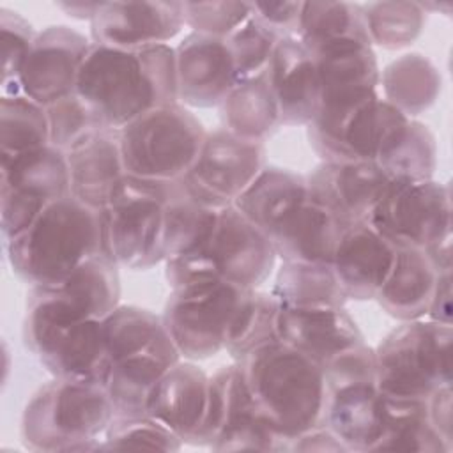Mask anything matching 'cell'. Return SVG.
<instances>
[{"label":"cell","instance_id":"8d00e7d4","mask_svg":"<svg viewBox=\"0 0 453 453\" xmlns=\"http://www.w3.org/2000/svg\"><path fill=\"white\" fill-rule=\"evenodd\" d=\"M375 163L391 180H430L437 166L435 136L426 124L409 119L386 142Z\"/></svg>","mask_w":453,"mask_h":453},{"label":"cell","instance_id":"bcb514c9","mask_svg":"<svg viewBox=\"0 0 453 453\" xmlns=\"http://www.w3.org/2000/svg\"><path fill=\"white\" fill-rule=\"evenodd\" d=\"M37 32L16 11L0 9V41H2V96L21 94L18 85L19 71L34 44Z\"/></svg>","mask_w":453,"mask_h":453},{"label":"cell","instance_id":"f35d334b","mask_svg":"<svg viewBox=\"0 0 453 453\" xmlns=\"http://www.w3.org/2000/svg\"><path fill=\"white\" fill-rule=\"evenodd\" d=\"M278 310L280 304L271 292L248 290L230 322L223 350L234 361H241L250 352L278 342Z\"/></svg>","mask_w":453,"mask_h":453},{"label":"cell","instance_id":"5bb4252c","mask_svg":"<svg viewBox=\"0 0 453 453\" xmlns=\"http://www.w3.org/2000/svg\"><path fill=\"white\" fill-rule=\"evenodd\" d=\"M368 223L395 250H423L451 232L449 188L434 179L389 180Z\"/></svg>","mask_w":453,"mask_h":453},{"label":"cell","instance_id":"3957f363","mask_svg":"<svg viewBox=\"0 0 453 453\" xmlns=\"http://www.w3.org/2000/svg\"><path fill=\"white\" fill-rule=\"evenodd\" d=\"M5 250L12 273L28 287L57 285L85 260L103 255L99 211L71 195L58 198Z\"/></svg>","mask_w":453,"mask_h":453},{"label":"cell","instance_id":"f546056e","mask_svg":"<svg viewBox=\"0 0 453 453\" xmlns=\"http://www.w3.org/2000/svg\"><path fill=\"white\" fill-rule=\"evenodd\" d=\"M308 196L304 175L281 166L265 165L232 205L269 237V234L294 209L308 200Z\"/></svg>","mask_w":453,"mask_h":453},{"label":"cell","instance_id":"60d3db41","mask_svg":"<svg viewBox=\"0 0 453 453\" xmlns=\"http://www.w3.org/2000/svg\"><path fill=\"white\" fill-rule=\"evenodd\" d=\"M0 145L2 156H12L50 145L46 106L35 103L25 94L2 96Z\"/></svg>","mask_w":453,"mask_h":453},{"label":"cell","instance_id":"f5cc1de1","mask_svg":"<svg viewBox=\"0 0 453 453\" xmlns=\"http://www.w3.org/2000/svg\"><path fill=\"white\" fill-rule=\"evenodd\" d=\"M426 317L428 320L451 326V273L437 274Z\"/></svg>","mask_w":453,"mask_h":453},{"label":"cell","instance_id":"5b68a950","mask_svg":"<svg viewBox=\"0 0 453 453\" xmlns=\"http://www.w3.org/2000/svg\"><path fill=\"white\" fill-rule=\"evenodd\" d=\"M276 251L269 237L248 221L234 205L219 211L216 226L202 248L165 262V276L172 288L226 281L257 290L271 274Z\"/></svg>","mask_w":453,"mask_h":453},{"label":"cell","instance_id":"ab89813d","mask_svg":"<svg viewBox=\"0 0 453 453\" xmlns=\"http://www.w3.org/2000/svg\"><path fill=\"white\" fill-rule=\"evenodd\" d=\"M101 329L111 363L170 336L161 317L147 308L131 304H119L101 320Z\"/></svg>","mask_w":453,"mask_h":453},{"label":"cell","instance_id":"8fae6325","mask_svg":"<svg viewBox=\"0 0 453 453\" xmlns=\"http://www.w3.org/2000/svg\"><path fill=\"white\" fill-rule=\"evenodd\" d=\"M71 195L65 152L53 145L2 156L0 226L4 241L27 230L51 202Z\"/></svg>","mask_w":453,"mask_h":453},{"label":"cell","instance_id":"7c38bea8","mask_svg":"<svg viewBox=\"0 0 453 453\" xmlns=\"http://www.w3.org/2000/svg\"><path fill=\"white\" fill-rule=\"evenodd\" d=\"M193 446L214 451H287L288 441L255 414L237 361L209 375L207 411Z\"/></svg>","mask_w":453,"mask_h":453},{"label":"cell","instance_id":"db71d44e","mask_svg":"<svg viewBox=\"0 0 453 453\" xmlns=\"http://www.w3.org/2000/svg\"><path fill=\"white\" fill-rule=\"evenodd\" d=\"M451 239L453 232H446L444 235L432 241L426 248L421 251L425 253L426 260L434 267L435 274H446L453 269V255H451Z\"/></svg>","mask_w":453,"mask_h":453},{"label":"cell","instance_id":"8992f818","mask_svg":"<svg viewBox=\"0 0 453 453\" xmlns=\"http://www.w3.org/2000/svg\"><path fill=\"white\" fill-rule=\"evenodd\" d=\"M453 329L434 320H409L375 349L377 388L388 396L419 398L451 384Z\"/></svg>","mask_w":453,"mask_h":453},{"label":"cell","instance_id":"7bdbcfd3","mask_svg":"<svg viewBox=\"0 0 453 453\" xmlns=\"http://www.w3.org/2000/svg\"><path fill=\"white\" fill-rule=\"evenodd\" d=\"M280 39L253 16L232 32L225 41L232 55L237 81L265 73Z\"/></svg>","mask_w":453,"mask_h":453},{"label":"cell","instance_id":"4316f807","mask_svg":"<svg viewBox=\"0 0 453 453\" xmlns=\"http://www.w3.org/2000/svg\"><path fill=\"white\" fill-rule=\"evenodd\" d=\"M384 395L375 382L336 388L326 393L322 425L347 451H372L382 430Z\"/></svg>","mask_w":453,"mask_h":453},{"label":"cell","instance_id":"6da1fadb","mask_svg":"<svg viewBox=\"0 0 453 453\" xmlns=\"http://www.w3.org/2000/svg\"><path fill=\"white\" fill-rule=\"evenodd\" d=\"M76 94L104 127L120 131L152 108L179 103L175 50L170 44L120 50L92 42Z\"/></svg>","mask_w":453,"mask_h":453},{"label":"cell","instance_id":"4dcf8cb0","mask_svg":"<svg viewBox=\"0 0 453 453\" xmlns=\"http://www.w3.org/2000/svg\"><path fill=\"white\" fill-rule=\"evenodd\" d=\"M219 211L200 202L186 186L184 177L166 180L163 203L165 262L202 248L216 226Z\"/></svg>","mask_w":453,"mask_h":453},{"label":"cell","instance_id":"9c48e42d","mask_svg":"<svg viewBox=\"0 0 453 453\" xmlns=\"http://www.w3.org/2000/svg\"><path fill=\"white\" fill-rule=\"evenodd\" d=\"M407 120L377 90H370L319 103L306 127L310 145L322 161H375Z\"/></svg>","mask_w":453,"mask_h":453},{"label":"cell","instance_id":"e0dca14e","mask_svg":"<svg viewBox=\"0 0 453 453\" xmlns=\"http://www.w3.org/2000/svg\"><path fill=\"white\" fill-rule=\"evenodd\" d=\"M92 41L67 25L37 32L19 71L21 94L50 106L76 92L78 74Z\"/></svg>","mask_w":453,"mask_h":453},{"label":"cell","instance_id":"11a10c76","mask_svg":"<svg viewBox=\"0 0 453 453\" xmlns=\"http://www.w3.org/2000/svg\"><path fill=\"white\" fill-rule=\"evenodd\" d=\"M99 4L101 2H57V7L60 11H64L69 18L87 19L90 23V19L94 18Z\"/></svg>","mask_w":453,"mask_h":453},{"label":"cell","instance_id":"7402d4cb","mask_svg":"<svg viewBox=\"0 0 453 453\" xmlns=\"http://www.w3.org/2000/svg\"><path fill=\"white\" fill-rule=\"evenodd\" d=\"M396 250L368 221L343 228L331 267L347 299H375L388 278Z\"/></svg>","mask_w":453,"mask_h":453},{"label":"cell","instance_id":"52a82bcc","mask_svg":"<svg viewBox=\"0 0 453 453\" xmlns=\"http://www.w3.org/2000/svg\"><path fill=\"white\" fill-rule=\"evenodd\" d=\"M166 180L124 175L99 211L101 248L119 269H150L165 262L163 203Z\"/></svg>","mask_w":453,"mask_h":453},{"label":"cell","instance_id":"836d02e7","mask_svg":"<svg viewBox=\"0 0 453 453\" xmlns=\"http://www.w3.org/2000/svg\"><path fill=\"white\" fill-rule=\"evenodd\" d=\"M382 99L412 119L428 110L441 92V74L423 53L411 51L391 60L379 74Z\"/></svg>","mask_w":453,"mask_h":453},{"label":"cell","instance_id":"74e56055","mask_svg":"<svg viewBox=\"0 0 453 453\" xmlns=\"http://www.w3.org/2000/svg\"><path fill=\"white\" fill-rule=\"evenodd\" d=\"M297 39L310 51L336 41L372 44L363 5L352 2H303Z\"/></svg>","mask_w":453,"mask_h":453},{"label":"cell","instance_id":"ee69618b","mask_svg":"<svg viewBox=\"0 0 453 453\" xmlns=\"http://www.w3.org/2000/svg\"><path fill=\"white\" fill-rule=\"evenodd\" d=\"M182 441L168 426L150 416L142 418H113L104 430L103 449H129L147 448L177 451Z\"/></svg>","mask_w":453,"mask_h":453},{"label":"cell","instance_id":"603a6c76","mask_svg":"<svg viewBox=\"0 0 453 453\" xmlns=\"http://www.w3.org/2000/svg\"><path fill=\"white\" fill-rule=\"evenodd\" d=\"M209 398V375L189 359L172 365L154 386L147 412L168 426L184 444H191L203 423Z\"/></svg>","mask_w":453,"mask_h":453},{"label":"cell","instance_id":"44dd1931","mask_svg":"<svg viewBox=\"0 0 453 453\" xmlns=\"http://www.w3.org/2000/svg\"><path fill=\"white\" fill-rule=\"evenodd\" d=\"M281 126H308L317 113L320 87L311 51L297 37L278 41L265 69Z\"/></svg>","mask_w":453,"mask_h":453},{"label":"cell","instance_id":"d6986e66","mask_svg":"<svg viewBox=\"0 0 453 453\" xmlns=\"http://www.w3.org/2000/svg\"><path fill=\"white\" fill-rule=\"evenodd\" d=\"M304 177L310 198L343 226L366 223L391 180L375 161H322Z\"/></svg>","mask_w":453,"mask_h":453},{"label":"cell","instance_id":"cb8c5ba5","mask_svg":"<svg viewBox=\"0 0 453 453\" xmlns=\"http://www.w3.org/2000/svg\"><path fill=\"white\" fill-rule=\"evenodd\" d=\"M276 331L280 342L306 354L320 366L338 352L365 342L359 326L345 306L313 310L280 306Z\"/></svg>","mask_w":453,"mask_h":453},{"label":"cell","instance_id":"7a4b0ae2","mask_svg":"<svg viewBox=\"0 0 453 453\" xmlns=\"http://www.w3.org/2000/svg\"><path fill=\"white\" fill-rule=\"evenodd\" d=\"M258 419L283 439L322 425V368L283 342L264 345L237 361Z\"/></svg>","mask_w":453,"mask_h":453},{"label":"cell","instance_id":"b9f144b4","mask_svg":"<svg viewBox=\"0 0 453 453\" xmlns=\"http://www.w3.org/2000/svg\"><path fill=\"white\" fill-rule=\"evenodd\" d=\"M363 12L372 46L389 51L411 46L426 23L419 2H372L363 5Z\"/></svg>","mask_w":453,"mask_h":453},{"label":"cell","instance_id":"ba28073f","mask_svg":"<svg viewBox=\"0 0 453 453\" xmlns=\"http://www.w3.org/2000/svg\"><path fill=\"white\" fill-rule=\"evenodd\" d=\"M119 133L126 173L150 180L184 177L205 138L198 117L180 103L152 108Z\"/></svg>","mask_w":453,"mask_h":453},{"label":"cell","instance_id":"d590c367","mask_svg":"<svg viewBox=\"0 0 453 453\" xmlns=\"http://www.w3.org/2000/svg\"><path fill=\"white\" fill-rule=\"evenodd\" d=\"M271 294L281 308H342L347 296L326 262H281Z\"/></svg>","mask_w":453,"mask_h":453},{"label":"cell","instance_id":"9a60e30c","mask_svg":"<svg viewBox=\"0 0 453 453\" xmlns=\"http://www.w3.org/2000/svg\"><path fill=\"white\" fill-rule=\"evenodd\" d=\"M265 163L264 143L242 140L219 127L205 133L184 182L200 202L214 209H225L255 180Z\"/></svg>","mask_w":453,"mask_h":453},{"label":"cell","instance_id":"c3c4849f","mask_svg":"<svg viewBox=\"0 0 453 453\" xmlns=\"http://www.w3.org/2000/svg\"><path fill=\"white\" fill-rule=\"evenodd\" d=\"M326 393L349 384L375 382L377 384V363L375 349L365 342L345 349L327 359L322 366Z\"/></svg>","mask_w":453,"mask_h":453},{"label":"cell","instance_id":"83f0119b","mask_svg":"<svg viewBox=\"0 0 453 453\" xmlns=\"http://www.w3.org/2000/svg\"><path fill=\"white\" fill-rule=\"evenodd\" d=\"M343 225L310 196L271 234L269 241L281 262L331 264Z\"/></svg>","mask_w":453,"mask_h":453},{"label":"cell","instance_id":"d6a6232c","mask_svg":"<svg viewBox=\"0 0 453 453\" xmlns=\"http://www.w3.org/2000/svg\"><path fill=\"white\" fill-rule=\"evenodd\" d=\"M219 115L226 131L250 142L264 143L281 127L265 73L237 81L219 104Z\"/></svg>","mask_w":453,"mask_h":453},{"label":"cell","instance_id":"30bf717a","mask_svg":"<svg viewBox=\"0 0 453 453\" xmlns=\"http://www.w3.org/2000/svg\"><path fill=\"white\" fill-rule=\"evenodd\" d=\"M248 290L226 281L172 288L161 319L180 357L198 361L223 350L230 322Z\"/></svg>","mask_w":453,"mask_h":453},{"label":"cell","instance_id":"4fadbf2b","mask_svg":"<svg viewBox=\"0 0 453 453\" xmlns=\"http://www.w3.org/2000/svg\"><path fill=\"white\" fill-rule=\"evenodd\" d=\"M119 267L104 255H96L51 287H30L23 327L103 320L120 303Z\"/></svg>","mask_w":453,"mask_h":453},{"label":"cell","instance_id":"681fc988","mask_svg":"<svg viewBox=\"0 0 453 453\" xmlns=\"http://www.w3.org/2000/svg\"><path fill=\"white\" fill-rule=\"evenodd\" d=\"M303 2H251V16L278 37H297Z\"/></svg>","mask_w":453,"mask_h":453},{"label":"cell","instance_id":"7dc6e473","mask_svg":"<svg viewBox=\"0 0 453 453\" xmlns=\"http://www.w3.org/2000/svg\"><path fill=\"white\" fill-rule=\"evenodd\" d=\"M251 16V2H184V23L196 34L226 39Z\"/></svg>","mask_w":453,"mask_h":453},{"label":"cell","instance_id":"1f68e13d","mask_svg":"<svg viewBox=\"0 0 453 453\" xmlns=\"http://www.w3.org/2000/svg\"><path fill=\"white\" fill-rule=\"evenodd\" d=\"M435 278L437 274L421 250H396L391 271L375 299L388 315L400 322L423 319Z\"/></svg>","mask_w":453,"mask_h":453},{"label":"cell","instance_id":"f907efd6","mask_svg":"<svg viewBox=\"0 0 453 453\" xmlns=\"http://www.w3.org/2000/svg\"><path fill=\"white\" fill-rule=\"evenodd\" d=\"M428 409V419L435 432L441 435V439L446 442L448 448L453 446V432H451V384L439 388L434 391L426 400Z\"/></svg>","mask_w":453,"mask_h":453},{"label":"cell","instance_id":"e575fe53","mask_svg":"<svg viewBox=\"0 0 453 453\" xmlns=\"http://www.w3.org/2000/svg\"><path fill=\"white\" fill-rule=\"evenodd\" d=\"M372 451L448 453L451 448L432 426L426 400L384 395L382 430Z\"/></svg>","mask_w":453,"mask_h":453},{"label":"cell","instance_id":"816d5d0a","mask_svg":"<svg viewBox=\"0 0 453 453\" xmlns=\"http://www.w3.org/2000/svg\"><path fill=\"white\" fill-rule=\"evenodd\" d=\"M287 451H347V448L326 425H319L288 439Z\"/></svg>","mask_w":453,"mask_h":453},{"label":"cell","instance_id":"d4e9b609","mask_svg":"<svg viewBox=\"0 0 453 453\" xmlns=\"http://www.w3.org/2000/svg\"><path fill=\"white\" fill-rule=\"evenodd\" d=\"M71 196L101 211L126 175L119 129L101 127L65 152Z\"/></svg>","mask_w":453,"mask_h":453},{"label":"cell","instance_id":"ac0fdd59","mask_svg":"<svg viewBox=\"0 0 453 453\" xmlns=\"http://www.w3.org/2000/svg\"><path fill=\"white\" fill-rule=\"evenodd\" d=\"M184 25V2H101L90 19V37L96 44L138 50L168 44Z\"/></svg>","mask_w":453,"mask_h":453},{"label":"cell","instance_id":"277c9868","mask_svg":"<svg viewBox=\"0 0 453 453\" xmlns=\"http://www.w3.org/2000/svg\"><path fill=\"white\" fill-rule=\"evenodd\" d=\"M111 419L113 407L103 384L53 377L25 405L19 435L32 451L103 449L97 437Z\"/></svg>","mask_w":453,"mask_h":453},{"label":"cell","instance_id":"ffe728a7","mask_svg":"<svg viewBox=\"0 0 453 453\" xmlns=\"http://www.w3.org/2000/svg\"><path fill=\"white\" fill-rule=\"evenodd\" d=\"M177 97L186 108H214L237 83L225 39L191 32L175 48Z\"/></svg>","mask_w":453,"mask_h":453},{"label":"cell","instance_id":"f1b7e54d","mask_svg":"<svg viewBox=\"0 0 453 453\" xmlns=\"http://www.w3.org/2000/svg\"><path fill=\"white\" fill-rule=\"evenodd\" d=\"M319 74L320 101L377 90L379 64L372 44L336 41L311 51Z\"/></svg>","mask_w":453,"mask_h":453},{"label":"cell","instance_id":"2e32d148","mask_svg":"<svg viewBox=\"0 0 453 453\" xmlns=\"http://www.w3.org/2000/svg\"><path fill=\"white\" fill-rule=\"evenodd\" d=\"M23 340L53 377L106 384L111 361L101 320L30 326L23 327Z\"/></svg>","mask_w":453,"mask_h":453},{"label":"cell","instance_id":"f6af8a7d","mask_svg":"<svg viewBox=\"0 0 453 453\" xmlns=\"http://www.w3.org/2000/svg\"><path fill=\"white\" fill-rule=\"evenodd\" d=\"M50 126V145L69 152L94 131L104 127L90 106L74 92L46 106Z\"/></svg>","mask_w":453,"mask_h":453},{"label":"cell","instance_id":"484cf974","mask_svg":"<svg viewBox=\"0 0 453 453\" xmlns=\"http://www.w3.org/2000/svg\"><path fill=\"white\" fill-rule=\"evenodd\" d=\"M179 359L180 354L168 336L145 350L113 361L104 384L113 418L149 416L147 402L154 386Z\"/></svg>","mask_w":453,"mask_h":453}]
</instances>
